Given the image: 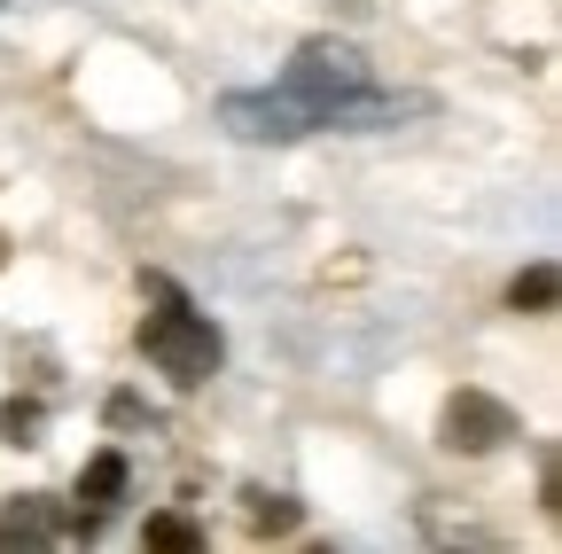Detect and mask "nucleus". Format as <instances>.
<instances>
[{
  "label": "nucleus",
  "mask_w": 562,
  "mask_h": 554,
  "mask_svg": "<svg viewBox=\"0 0 562 554\" xmlns=\"http://www.w3.org/2000/svg\"><path fill=\"white\" fill-rule=\"evenodd\" d=\"M398 110H422V102H398V94H375V71L351 39H305L290 55L281 87H258V94H227L220 102V125L235 142H297V133H360V125H391Z\"/></svg>",
  "instance_id": "1"
},
{
  "label": "nucleus",
  "mask_w": 562,
  "mask_h": 554,
  "mask_svg": "<svg viewBox=\"0 0 562 554\" xmlns=\"http://www.w3.org/2000/svg\"><path fill=\"white\" fill-rule=\"evenodd\" d=\"M140 290L157 297V313L140 320V360H149L157 375H172L180 391H195V383H211L220 375V360H227V343H220V328H211L165 273H140Z\"/></svg>",
  "instance_id": "2"
},
{
  "label": "nucleus",
  "mask_w": 562,
  "mask_h": 554,
  "mask_svg": "<svg viewBox=\"0 0 562 554\" xmlns=\"http://www.w3.org/2000/svg\"><path fill=\"white\" fill-rule=\"evenodd\" d=\"M438 430H446L453 453H492V445H508V438H516V406H501L492 391H453Z\"/></svg>",
  "instance_id": "3"
},
{
  "label": "nucleus",
  "mask_w": 562,
  "mask_h": 554,
  "mask_svg": "<svg viewBox=\"0 0 562 554\" xmlns=\"http://www.w3.org/2000/svg\"><path fill=\"white\" fill-rule=\"evenodd\" d=\"M125 500V453H94L87 468H79V539H94L102 523H110V508Z\"/></svg>",
  "instance_id": "4"
},
{
  "label": "nucleus",
  "mask_w": 562,
  "mask_h": 554,
  "mask_svg": "<svg viewBox=\"0 0 562 554\" xmlns=\"http://www.w3.org/2000/svg\"><path fill=\"white\" fill-rule=\"evenodd\" d=\"M47 539H63V516H55V500H40V493H24V500H9L0 508V546H47Z\"/></svg>",
  "instance_id": "5"
},
{
  "label": "nucleus",
  "mask_w": 562,
  "mask_h": 554,
  "mask_svg": "<svg viewBox=\"0 0 562 554\" xmlns=\"http://www.w3.org/2000/svg\"><path fill=\"white\" fill-rule=\"evenodd\" d=\"M47 406L40 398H0V445H40Z\"/></svg>",
  "instance_id": "6"
},
{
  "label": "nucleus",
  "mask_w": 562,
  "mask_h": 554,
  "mask_svg": "<svg viewBox=\"0 0 562 554\" xmlns=\"http://www.w3.org/2000/svg\"><path fill=\"white\" fill-rule=\"evenodd\" d=\"M508 305H516V313H554V265H547V258L516 273V290H508Z\"/></svg>",
  "instance_id": "7"
},
{
  "label": "nucleus",
  "mask_w": 562,
  "mask_h": 554,
  "mask_svg": "<svg viewBox=\"0 0 562 554\" xmlns=\"http://www.w3.org/2000/svg\"><path fill=\"white\" fill-rule=\"evenodd\" d=\"M149 546H165V554H195L203 546V531L188 523V516H149V531H140Z\"/></svg>",
  "instance_id": "8"
},
{
  "label": "nucleus",
  "mask_w": 562,
  "mask_h": 554,
  "mask_svg": "<svg viewBox=\"0 0 562 554\" xmlns=\"http://www.w3.org/2000/svg\"><path fill=\"white\" fill-rule=\"evenodd\" d=\"M250 523L258 531H297V500L290 493H250Z\"/></svg>",
  "instance_id": "9"
},
{
  "label": "nucleus",
  "mask_w": 562,
  "mask_h": 554,
  "mask_svg": "<svg viewBox=\"0 0 562 554\" xmlns=\"http://www.w3.org/2000/svg\"><path fill=\"white\" fill-rule=\"evenodd\" d=\"M140 422H149V406H140L133 391H117L110 398V430H140Z\"/></svg>",
  "instance_id": "10"
},
{
  "label": "nucleus",
  "mask_w": 562,
  "mask_h": 554,
  "mask_svg": "<svg viewBox=\"0 0 562 554\" xmlns=\"http://www.w3.org/2000/svg\"><path fill=\"white\" fill-rule=\"evenodd\" d=\"M0 265H9V235H0Z\"/></svg>",
  "instance_id": "11"
}]
</instances>
